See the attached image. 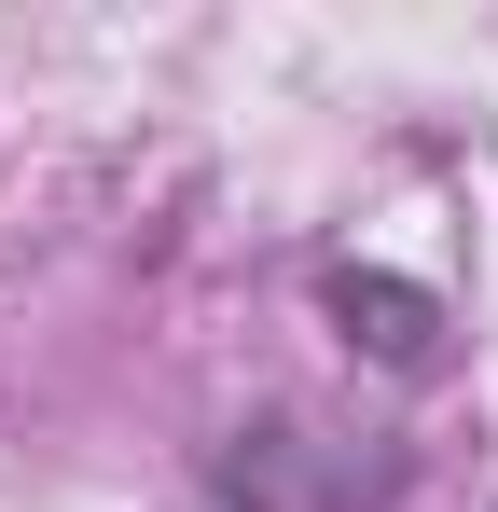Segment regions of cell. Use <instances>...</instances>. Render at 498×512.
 <instances>
[{"instance_id":"1","label":"cell","mask_w":498,"mask_h":512,"mask_svg":"<svg viewBox=\"0 0 498 512\" xmlns=\"http://www.w3.org/2000/svg\"><path fill=\"white\" fill-rule=\"evenodd\" d=\"M208 499L222 512H388L402 499V443H332V429L263 416L208 457Z\"/></svg>"},{"instance_id":"2","label":"cell","mask_w":498,"mask_h":512,"mask_svg":"<svg viewBox=\"0 0 498 512\" xmlns=\"http://www.w3.org/2000/svg\"><path fill=\"white\" fill-rule=\"evenodd\" d=\"M332 319H346V346H374L388 374H429V346H443V305L415 277H388V263H332Z\"/></svg>"}]
</instances>
